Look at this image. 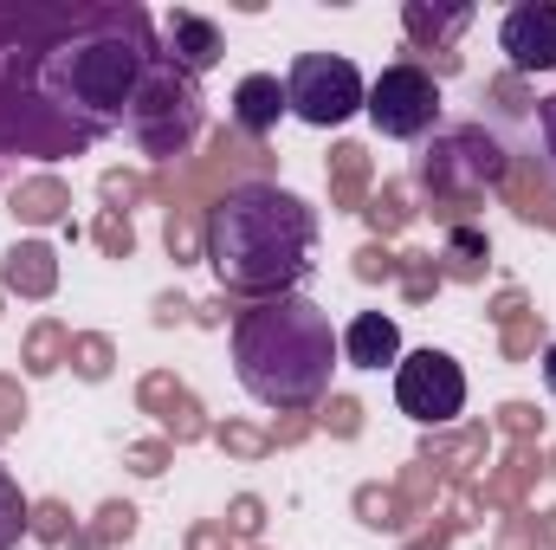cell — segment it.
<instances>
[{"mask_svg":"<svg viewBox=\"0 0 556 550\" xmlns=\"http://www.w3.org/2000/svg\"><path fill=\"white\" fill-rule=\"evenodd\" d=\"M155 65V33L142 7H72L59 13L52 39L39 46L33 91L85 137L98 142L130 117L142 72Z\"/></svg>","mask_w":556,"mask_h":550,"instance_id":"1","label":"cell"},{"mask_svg":"<svg viewBox=\"0 0 556 550\" xmlns=\"http://www.w3.org/2000/svg\"><path fill=\"white\" fill-rule=\"evenodd\" d=\"M317 247V208L278 182L227 188L201 221V260L214 266L227 298H285L311 278Z\"/></svg>","mask_w":556,"mask_h":550,"instance_id":"2","label":"cell"},{"mask_svg":"<svg viewBox=\"0 0 556 550\" xmlns=\"http://www.w3.org/2000/svg\"><path fill=\"white\" fill-rule=\"evenodd\" d=\"M233 370H240V389L266 409L278 414L317 409L330 396V370H337L330 311L304 291L247 304L233 317Z\"/></svg>","mask_w":556,"mask_h":550,"instance_id":"3","label":"cell"},{"mask_svg":"<svg viewBox=\"0 0 556 550\" xmlns=\"http://www.w3.org/2000/svg\"><path fill=\"white\" fill-rule=\"evenodd\" d=\"M505 175H511V149L492 137L485 124H446L415 155V182L427 188V208L446 227H472L479 201L492 188H505Z\"/></svg>","mask_w":556,"mask_h":550,"instance_id":"4","label":"cell"},{"mask_svg":"<svg viewBox=\"0 0 556 550\" xmlns=\"http://www.w3.org/2000/svg\"><path fill=\"white\" fill-rule=\"evenodd\" d=\"M130 137L149 162H162V168H175L181 155H188V142L201 137V124H207V104H201V85L168 59V52H155V65L142 72L137 98H130Z\"/></svg>","mask_w":556,"mask_h":550,"instance_id":"5","label":"cell"},{"mask_svg":"<svg viewBox=\"0 0 556 550\" xmlns=\"http://www.w3.org/2000/svg\"><path fill=\"white\" fill-rule=\"evenodd\" d=\"M278 155L266 142H247L233 124L227 130H214L207 137V155H194L188 168H168L162 182H155V195L168 201V214H207L227 188H247V182H266V168H273Z\"/></svg>","mask_w":556,"mask_h":550,"instance_id":"6","label":"cell"},{"mask_svg":"<svg viewBox=\"0 0 556 550\" xmlns=\"http://www.w3.org/2000/svg\"><path fill=\"white\" fill-rule=\"evenodd\" d=\"M285 98H291V117H304L311 130H330L343 117L363 111L369 85L356 78L350 59H330V52H298L291 59V78H285Z\"/></svg>","mask_w":556,"mask_h":550,"instance_id":"7","label":"cell"},{"mask_svg":"<svg viewBox=\"0 0 556 550\" xmlns=\"http://www.w3.org/2000/svg\"><path fill=\"white\" fill-rule=\"evenodd\" d=\"M363 111H369V124H376L382 137L420 142L433 124H440V78L420 72L415 59H395V65H382V78L369 85Z\"/></svg>","mask_w":556,"mask_h":550,"instance_id":"8","label":"cell"},{"mask_svg":"<svg viewBox=\"0 0 556 550\" xmlns=\"http://www.w3.org/2000/svg\"><path fill=\"white\" fill-rule=\"evenodd\" d=\"M395 402L408 421L420 427H453V414L466 409V370L446 357V350H415L395 363Z\"/></svg>","mask_w":556,"mask_h":550,"instance_id":"9","label":"cell"},{"mask_svg":"<svg viewBox=\"0 0 556 550\" xmlns=\"http://www.w3.org/2000/svg\"><path fill=\"white\" fill-rule=\"evenodd\" d=\"M137 409L155 414V427H162L168 447H188V440H207V434H214L207 409L194 402V389H188L175 370H149V376H142L137 383Z\"/></svg>","mask_w":556,"mask_h":550,"instance_id":"10","label":"cell"},{"mask_svg":"<svg viewBox=\"0 0 556 550\" xmlns=\"http://www.w3.org/2000/svg\"><path fill=\"white\" fill-rule=\"evenodd\" d=\"M402 26H408V52H415L420 72H433V78H453V72H459L453 39L472 26V7H427V0H408V7H402Z\"/></svg>","mask_w":556,"mask_h":550,"instance_id":"11","label":"cell"},{"mask_svg":"<svg viewBox=\"0 0 556 550\" xmlns=\"http://www.w3.org/2000/svg\"><path fill=\"white\" fill-rule=\"evenodd\" d=\"M498 52L511 59L518 78L556 72V0H525L498 20Z\"/></svg>","mask_w":556,"mask_h":550,"instance_id":"12","label":"cell"},{"mask_svg":"<svg viewBox=\"0 0 556 550\" xmlns=\"http://www.w3.org/2000/svg\"><path fill=\"white\" fill-rule=\"evenodd\" d=\"M538 473H544L538 440H511V453H505L479 486H466V492H459V512H518V505H525V492L538 486Z\"/></svg>","mask_w":556,"mask_h":550,"instance_id":"13","label":"cell"},{"mask_svg":"<svg viewBox=\"0 0 556 550\" xmlns=\"http://www.w3.org/2000/svg\"><path fill=\"white\" fill-rule=\"evenodd\" d=\"M485 453H492V434H485V421H472V427H440V434H427L420 440V460L446 479V486H479V466H485Z\"/></svg>","mask_w":556,"mask_h":550,"instance_id":"14","label":"cell"},{"mask_svg":"<svg viewBox=\"0 0 556 550\" xmlns=\"http://www.w3.org/2000/svg\"><path fill=\"white\" fill-rule=\"evenodd\" d=\"M498 195H505V208H511L525 227H551L556 234V182L538 155H511V175H505Z\"/></svg>","mask_w":556,"mask_h":550,"instance_id":"15","label":"cell"},{"mask_svg":"<svg viewBox=\"0 0 556 550\" xmlns=\"http://www.w3.org/2000/svg\"><path fill=\"white\" fill-rule=\"evenodd\" d=\"M285 111H291V98H285V85H278L273 72H247L233 85V130L247 142H266Z\"/></svg>","mask_w":556,"mask_h":550,"instance_id":"16","label":"cell"},{"mask_svg":"<svg viewBox=\"0 0 556 550\" xmlns=\"http://www.w3.org/2000/svg\"><path fill=\"white\" fill-rule=\"evenodd\" d=\"M162 26H168V59H175L188 78H201V72H214V65H220L227 39H220V26H214L207 13H188V7H175Z\"/></svg>","mask_w":556,"mask_h":550,"instance_id":"17","label":"cell"},{"mask_svg":"<svg viewBox=\"0 0 556 550\" xmlns=\"http://www.w3.org/2000/svg\"><path fill=\"white\" fill-rule=\"evenodd\" d=\"M337 350H343L350 370H389V363H402V324L382 317V311H356Z\"/></svg>","mask_w":556,"mask_h":550,"instance_id":"18","label":"cell"},{"mask_svg":"<svg viewBox=\"0 0 556 550\" xmlns=\"http://www.w3.org/2000/svg\"><path fill=\"white\" fill-rule=\"evenodd\" d=\"M324 168H330V208L363 214V208H369V195H376V155H369L363 142H337Z\"/></svg>","mask_w":556,"mask_h":550,"instance_id":"19","label":"cell"},{"mask_svg":"<svg viewBox=\"0 0 556 550\" xmlns=\"http://www.w3.org/2000/svg\"><path fill=\"white\" fill-rule=\"evenodd\" d=\"M0 285L13 291V298H52L59 291V253L46 247V240H20L7 260H0Z\"/></svg>","mask_w":556,"mask_h":550,"instance_id":"20","label":"cell"},{"mask_svg":"<svg viewBox=\"0 0 556 550\" xmlns=\"http://www.w3.org/2000/svg\"><path fill=\"white\" fill-rule=\"evenodd\" d=\"M440 278L446 285H485L492 273V240H485V227L472 221V227H446V240H440Z\"/></svg>","mask_w":556,"mask_h":550,"instance_id":"21","label":"cell"},{"mask_svg":"<svg viewBox=\"0 0 556 550\" xmlns=\"http://www.w3.org/2000/svg\"><path fill=\"white\" fill-rule=\"evenodd\" d=\"M20 227H52V221H65L72 214V188L59 182V175H26L20 188H13V208H7Z\"/></svg>","mask_w":556,"mask_h":550,"instance_id":"22","label":"cell"},{"mask_svg":"<svg viewBox=\"0 0 556 550\" xmlns=\"http://www.w3.org/2000/svg\"><path fill=\"white\" fill-rule=\"evenodd\" d=\"M20 363H26V376H33V383H39V376H52V370H65V363H72V330H65L59 317H39V324L26 330Z\"/></svg>","mask_w":556,"mask_h":550,"instance_id":"23","label":"cell"},{"mask_svg":"<svg viewBox=\"0 0 556 550\" xmlns=\"http://www.w3.org/2000/svg\"><path fill=\"white\" fill-rule=\"evenodd\" d=\"M363 221L376 227V240H395L408 221H415V201H408V182H382L376 195H369V208H363Z\"/></svg>","mask_w":556,"mask_h":550,"instance_id":"24","label":"cell"},{"mask_svg":"<svg viewBox=\"0 0 556 550\" xmlns=\"http://www.w3.org/2000/svg\"><path fill=\"white\" fill-rule=\"evenodd\" d=\"M350 512L369 525V532H408V512H402V492L395 486H356V499H350Z\"/></svg>","mask_w":556,"mask_h":550,"instance_id":"25","label":"cell"},{"mask_svg":"<svg viewBox=\"0 0 556 550\" xmlns=\"http://www.w3.org/2000/svg\"><path fill=\"white\" fill-rule=\"evenodd\" d=\"M446 479L427 466V460H408L402 466V479H395V492H402V512H408V525H420V518H433V492H440Z\"/></svg>","mask_w":556,"mask_h":550,"instance_id":"26","label":"cell"},{"mask_svg":"<svg viewBox=\"0 0 556 550\" xmlns=\"http://www.w3.org/2000/svg\"><path fill=\"white\" fill-rule=\"evenodd\" d=\"M98 195H104V214H130V208H142L155 195V182L142 168H104L98 175Z\"/></svg>","mask_w":556,"mask_h":550,"instance_id":"27","label":"cell"},{"mask_svg":"<svg viewBox=\"0 0 556 550\" xmlns=\"http://www.w3.org/2000/svg\"><path fill=\"white\" fill-rule=\"evenodd\" d=\"M26 532H33V499H26L20 479L0 466V550H13Z\"/></svg>","mask_w":556,"mask_h":550,"instance_id":"28","label":"cell"},{"mask_svg":"<svg viewBox=\"0 0 556 550\" xmlns=\"http://www.w3.org/2000/svg\"><path fill=\"white\" fill-rule=\"evenodd\" d=\"M395 285H402V298H408V304H427L446 278H440V260H433L427 247H408V253H402V273H395Z\"/></svg>","mask_w":556,"mask_h":550,"instance_id":"29","label":"cell"},{"mask_svg":"<svg viewBox=\"0 0 556 550\" xmlns=\"http://www.w3.org/2000/svg\"><path fill=\"white\" fill-rule=\"evenodd\" d=\"M72 370H78L85 383H104V376L117 370V343H111L104 330H78V337H72Z\"/></svg>","mask_w":556,"mask_h":550,"instance_id":"30","label":"cell"},{"mask_svg":"<svg viewBox=\"0 0 556 550\" xmlns=\"http://www.w3.org/2000/svg\"><path fill=\"white\" fill-rule=\"evenodd\" d=\"M33 538H39L46 550H65L72 538H78L72 505H65V499H39V505H33Z\"/></svg>","mask_w":556,"mask_h":550,"instance_id":"31","label":"cell"},{"mask_svg":"<svg viewBox=\"0 0 556 550\" xmlns=\"http://www.w3.org/2000/svg\"><path fill=\"white\" fill-rule=\"evenodd\" d=\"M201 221H207V214H168V221H162V247H168L175 266H194V260H201Z\"/></svg>","mask_w":556,"mask_h":550,"instance_id":"32","label":"cell"},{"mask_svg":"<svg viewBox=\"0 0 556 550\" xmlns=\"http://www.w3.org/2000/svg\"><path fill=\"white\" fill-rule=\"evenodd\" d=\"M498 350H505V363H525V357H538V350H544V311H525V317H511V324L498 330Z\"/></svg>","mask_w":556,"mask_h":550,"instance_id":"33","label":"cell"},{"mask_svg":"<svg viewBox=\"0 0 556 550\" xmlns=\"http://www.w3.org/2000/svg\"><path fill=\"white\" fill-rule=\"evenodd\" d=\"M214 447L233 453V460H266L273 453V434L266 427H247V421H227V427H214Z\"/></svg>","mask_w":556,"mask_h":550,"instance_id":"34","label":"cell"},{"mask_svg":"<svg viewBox=\"0 0 556 550\" xmlns=\"http://www.w3.org/2000/svg\"><path fill=\"white\" fill-rule=\"evenodd\" d=\"M317 427L337 434V440H356V434H363V402H356V396H324V402H317Z\"/></svg>","mask_w":556,"mask_h":550,"instance_id":"35","label":"cell"},{"mask_svg":"<svg viewBox=\"0 0 556 550\" xmlns=\"http://www.w3.org/2000/svg\"><path fill=\"white\" fill-rule=\"evenodd\" d=\"M91 240L104 247V260H130V253H137V227H130V214H98V221H91Z\"/></svg>","mask_w":556,"mask_h":550,"instance_id":"36","label":"cell"},{"mask_svg":"<svg viewBox=\"0 0 556 550\" xmlns=\"http://www.w3.org/2000/svg\"><path fill=\"white\" fill-rule=\"evenodd\" d=\"M350 273L363 278V285H389V278L402 273V253H389V240H369V247H356Z\"/></svg>","mask_w":556,"mask_h":550,"instance_id":"37","label":"cell"},{"mask_svg":"<svg viewBox=\"0 0 556 550\" xmlns=\"http://www.w3.org/2000/svg\"><path fill=\"white\" fill-rule=\"evenodd\" d=\"M130 532H137V505H124V499H111V505H98V518H91V538L111 550V545H130Z\"/></svg>","mask_w":556,"mask_h":550,"instance_id":"38","label":"cell"},{"mask_svg":"<svg viewBox=\"0 0 556 550\" xmlns=\"http://www.w3.org/2000/svg\"><path fill=\"white\" fill-rule=\"evenodd\" d=\"M485 104H492L498 117H525L538 98H531V85H525L518 72H505V78H492V85H485Z\"/></svg>","mask_w":556,"mask_h":550,"instance_id":"39","label":"cell"},{"mask_svg":"<svg viewBox=\"0 0 556 550\" xmlns=\"http://www.w3.org/2000/svg\"><path fill=\"white\" fill-rule=\"evenodd\" d=\"M220 525H227V538H247V545H253V538L266 532V499H260V492H240Z\"/></svg>","mask_w":556,"mask_h":550,"instance_id":"40","label":"cell"},{"mask_svg":"<svg viewBox=\"0 0 556 550\" xmlns=\"http://www.w3.org/2000/svg\"><path fill=\"white\" fill-rule=\"evenodd\" d=\"M168 460H175V447L155 434V440H130L124 447V466L137 473V479H155V473H168Z\"/></svg>","mask_w":556,"mask_h":550,"instance_id":"41","label":"cell"},{"mask_svg":"<svg viewBox=\"0 0 556 550\" xmlns=\"http://www.w3.org/2000/svg\"><path fill=\"white\" fill-rule=\"evenodd\" d=\"M492 550H538V512L531 505L505 512V525L492 532Z\"/></svg>","mask_w":556,"mask_h":550,"instance_id":"42","label":"cell"},{"mask_svg":"<svg viewBox=\"0 0 556 550\" xmlns=\"http://www.w3.org/2000/svg\"><path fill=\"white\" fill-rule=\"evenodd\" d=\"M498 434H511V440H538V434H544L538 402H505V409H498Z\"/></svg>","mask_w":556,"mask_h":550,"instance_id":"43","label":"cell"},{"mask_svg":"<svg viewBox=\"0 0 556 550\" xmlns=\"http://www.w3.org/2000/svg\"><path fill=\"white\" fill-rule=\"evenodd\" d=\"M188 550H233V538L220 518H201V525H188Z\"/></svg>","mask_w":556,"mask_h":550,"instance_id":"44","label":"cell"},{"mask_svg":"<svg viewBox=\"0 0 556 550\" xmlns=\"http://www.w3.org/2000/svg\"><path fill=\"white\" fill-rule=\"evenodd\" d=\"M20 421H26V402H20V383H7V376H0V440H7V434H13Z\"/></svg>","mask_w":556,"mask_h":550,"instance_id":"45","label":"cell"},{"mask_svg":"<svg viewBox=\"0 0 556 550\" xmlns=\"http://www.w3.org/2000/svg\"><path fill=\"white\" fill-rule=\"evenodd\" d=\"M525 311H531V298H525V291H518V285H505V291H498V298H492V324H498V330H505V324H511V317H525Z\"/></svg>","mask_w":556,"mask_h":550,"instance_id":"46","label":"cell"},{"mask_svg":"<svg viewBox=\"0 0 556 550\" xmlns=\"http://www.w3.org/2000/svg\"><path fill=\"white\" fill-rule=\"evenodd\" d=\"M311 427H317V414H285V421H278L273 427V447H298V440H304V434H311Z\"/></svg>","mask_w":556,"mask_h":550,"instance_id":"47","label":"cell"},{"mask_svg":"<svg viewBox=\"0 0 556 550\" xmlns=\"http://www.w3.org/2000/svg\"><path fill=\"white\" fill-rule=\"evenodd\" d=\"M188 311H194V304H188V298H181V291H162V298H155V311H149V317H155V324H162V330H168V324H181V317H188Z\"/></svg>","mask_w":556,"mask_h":550,"instance_id":"48","label":"cell"},{"mask_svg":"<svg viewBox=\"0 0 556 550\" xmlns=\"http://www.w3.org/2000/svg\"><path fill=\"white\" fill-rule=\"evenodd\" d=\"M538 124H544V168L556 175V91L538 104Z\"/></svg>","mask_w":556,"mask_h":550,"instance_id":"49","label":"cell"},{"mask_svg":"<svg viewBox=\"0 0 556 550\" xmlns=\"http://www.w3.org/2000/svg\"><path fill=\"white\" fill-rule=\"evenodd\" d=\"M538 545L556 550V505H551V512H538Z\"/></svg>","mask_w":556,"mask_h":550,"instance_id":"50","label":"cell"},{"mask_svg":"<svg viewBox=\"0 0 556 550\" xmlns=\"http://www.w3.org/2000/svg\"><path fill=\"white\" fill-rule=\"evenodd\" d=\"M544 389L556 396V343H544Z\"/></svg>","mask_w":556,"mask_h":550,"instance_id":"51","label":"cell"},{"mask_svg":"<svg viewBox=\"0 0 556 550\" xmlns=\"http://www.w3.org/2000/svg\"><path fill=\"white\" fill-rule=\"evenodd\" d=\"M544 473H556V447H551V453H544Z\"/></svg>","mask_w":556,"mask_h":550,"instance_id":"52","label":"cell"},{"mask_svg":"<svg viewBox=\"0 0 556 550\" xmlns=\"http://www.w3.org/2000/svg\"><path fill=\"white\" fill-rule=\"evenodd\" d=\"M408 550H427V545H408Z\"/></svg>","mask_w":556,"mask_h":550,"instance_id":"53","label":"cell"},{"mask_svg":"<svg viewBox=\"0 0 556 550\" xmlns=\"http://www.w3.org/2000/svg\"><path fill=\"white\" fill-rule=\"evenodd\" d=\"M0 168H7V155H0Z\"/></svg>","mask_w":556,"mask_h":550,"instance_id":"54","label":"cell"}]
</instances>
